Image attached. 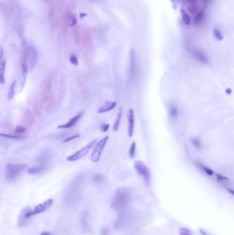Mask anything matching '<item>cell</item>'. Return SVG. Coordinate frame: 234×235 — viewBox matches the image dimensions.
I'll return each instance as SVG.
<instances>
[{"instance_id":"1","label":"cell","mask_w":234,"mask_h":235,"mask_svg":"<svg viewBox=\"0 0 234 235\" xmlns=\"http://www.w3.org/2000/svg\"><path fill=\"white\" fill-rule=\"evenodd\" d=\"M57 83V78L54 74H50L45 79L42 85V91L41 97L43 103V109L47 113L53 111L56 103L55 96L54 93V87Z\"/></svg>"},{"instance_id":"2","label":"cell","mask_w":234,"mask_h":235,"mask_svg":"<svg viewBox=\"0 0 234 235\" xmlns=\"http://www.w3.org/2000/svg\"><path fill=\"white\" fill-rule=\"evenodd\" d=\"M130 198V193L125 188H119L116 191L112 205L115 208L119 209L125 206Z\"/></svg>"},{"instance_id":"3","label":"cell","mask_w":234,"mask_h":235,"mask_svg":"<svg viewBox=\"0 0 234 235\" xmlns=\"http://www.w3.org/2000/svg\"><path fill=\"white\" fill-rule=\"evenodd\" d=\"M134 168L135 169L136 172L138 174L143 177L144 182L147 186H148L151 183V170L148 167L144 164L143 162L141 161L136 160L134 162Z\"/></svg>"},{"instance_id":"4","label":"cell","mask_w":234,"mask_h":235,"mask_svg":"<svg viewBox=\"0 0 234 235\" xmlns=\"http://www.w3.org/2000/svg\"><path fill=\"white\" fill-rule=\"evenodd\" d=\"M27 167L26 164H8L6 167V177L7 180L13 181L15 180L19 173L24 170Z\"/></svg>"},{"instance_id":"5","label":"cell","mask_w":234,"mask_h":235,"mask_svg":"<svg viewBox=\"0 0 234 235\" xmlns=\"http://www.w3.org/2000/svg\"><path fill=\"white\" fill-rule=\"evenodd\" d=\"M37 52L34 48H28L24 53L23 63L26 65L28 70H32L37 62Z\"/></svg>"},{"instance_id":"6","label":"cell","mask_w":234,"mask_h":235,"mask_svg":"<svg viewBox=\"0 0 234 235\" xmlns=\"http://www.w3.org/2000/svg\"><path fill=\"white\" fill-rule=\"evenodd\" d=\"M109 140V136H105L101 139L98 143H96L95 147L93 149V152L91 153V159L93 162H98L100 160L102 153L104 149H105V145Z\"/></svg>"},{"instance_id":"7","label":"cell","mask_w":234,"mask_h":235,"mask_svg":"<svg viewBox=\"0 0 234 235\" xmlns=\"http://www.w3.org/2000/svg\"><path fill=\"white\" fill-rule=\"evenodd\" d=\"M96 142H97L96 141V140H92V141H91L90 143H89L87 145H86L85 147H84L79 151H78L77 152L73 153V155L69 156L67 158V160L70 161V162H74V161H77L78 160L81 159V158H83V157H85V155L89 153V151L91 148L96 144Z\"/></svg>"},{"instance_id":"8","label":"cell","mask_w":234,"mask_h":235,"mask_svg":"<svg viewBox=\"0 0 234 235\" xmlns=\"http://www.w3.org/2000/svg\"><path fill=\"white\" fill-rule=\"evenodd\" d=\"M52 204H53L52 199H48L47 200L44 201L43 203L38 204L37 206L34 207V210H31V211L29 212L28 217L31 218L32 216L44 213L45 211H46L47 209L52 205Z\"/></svg>"},{"instance_id":"9","label":"cell","mask_w":234,"mask_h":235,"mask_svg":"<svg viewBox=\"0 0 234 235\" xmlns=\"http://www.w3.org/2000/svg\"><path fill=\"white\" fill-rule=\"evenodd\" d=\"M130 76L132 79H135L138 74V68H137V63L135 52L132 49L130 52V68H129Z\"/></svg>"},{"instance_id":"10","label":"cell","mask_w":234,"mask_h":235,"mask_svg":"<svg viewBox=\"0 0 234 235\" xmlns=\"http://www.w3.org/2000/svg\"><path fill=\"white\" fill-rule=\"evenodd\" d=\"M30 211H31V208L30 207H27V208L22 209L21 211L20 212L18 218V223H17V226L19 228H22L28 224L30 219H31L28 217V213Z\"/></svg>"},{"instance_id":"11","label":"cell","mask_w":234,"mask_h":235,"mask_svg":"<svg viewBox=\"0 0 234 235\" xmlns=\"http://www.w3.org/2000/svg\"><path fill=\"white\" fill-rule=\"evenodd\" d=\"M128 137H133L134 133V127H135V115L134 110L133 109H130L128 114Z\"/></svg>"},{"instance_id":"12","label":"cell","mask_w":234,"mask_h":235,"mask_svg":"<svg viewBox=\"0 0 234 235\" xmlns=\"http://www.w3.org/2000/svg\"><path fill=\"white\" fill-rule=\"evenodd\" d=\"M192 53L194 58H197V60L199 61L200 63L205 65L208 64L209 58H208L207 55L204 52H203L202 50L199 49H194L192 51Z\"/></svg>"},{"instance_id":"13","label":"cell","mask_w":234,"mask_h":235,"mask_svg":"<svg viewBox=\"0 0 234 235\" xmlns=\"http://www.w3.org/2000/svg\"><path fill=\"white\" fill-rule=\"evenodd\" d=\"M33 109H34V114L37 116H41L42 114L43 106L41 95H37L34 97V103H33Z\"/></svg>"},{"instance_id":"14","label":"cell","mask_w":234,"mask_h":235,"mask_svg":"<svg viewBox=\"0 0 234 235\" xmlns=\"http://www.w3.org/2000/svg\"><path fill=\"white\" fill-rule=\"evenodd\" d=\"M117 103L115 101H106L103 105H102L100 108L98 109V114H104L106 113L109 111H111L116 107Z\"/></svg>"},{"instance_id":"15","label":"cell","mask_w":234,"mask_h":235,"mask_svg":"<svg viewBox=\"0 0 234 235\" xmlns=\"http://www.w3.org/2000/svg\"><path fill=\"white\" fill-rule=\"evenodd\" d=\"M83 112H80V113L77 114L73 117H72V118L71 119L70 121H68L67 123H65L64 124L59 125V126H58V128L59 129H70V128H71V127H73L76 123H77V122L81 118V117L83 116Z\"/></svg>"},{"instance_id":"16","label":"cell","mask_w":234,"mask_h":235,"mask_svg":"<svg viewBox=\"0 0 234 235\" xmlns=\"http://www.w3.org/2000/svg\"><path fill=\"white\" fill-rule=\"evenodd\" d=\"M2 57H3V52L1 51L0 52V84H4L5 82L4 72L6 65V60H2Z\"/></svg>"},{"instance_id":"17","label":"cell","mask_w":234,"mask_h":235,"mask_svg":"<svg viewBox=\"0 0 234 235\" xmlns=\"http://www.w3.org/2000/svg\"><path fill=\"white\" fill-rule=\"evenodd\" d=\"M34 115L31 112L30 109H27L25 112V116H24V122L25 124L27 126H31V125L34 123Z\"/></svg>"},{"instance_id":"18","label":"cell","mask_w":234,"mask_h":235,"mask_svg":"<svg viewBox=\"0 0 234 235\" xmlns=\"http://www.w3.org/2000/svg\"><path fill=\"white\" fill-rule=\"evenodd\" d=\"M169 116L172 119H176L179 116V110L177 107L174 104H170L168 107Z\"/></svg>"},{"instance_id":"19","label":"cell","mask_w":234,"mask_h":235,"mask_svg":"<svg viewBox=\"0 0 234 235\" xmlns=\"http://www.w3.org/2000/svg\"><path fill=\"white\" fill-rule=\"evenodd\" d=\"M122 107H120L118 111V115H117V117L115 122V124L113 125V131H117L119 130V124H120V122H121V119H122Z\"/></svg>"},{"instance_id":"20","label":"cell","mask_w":234,"mask_h":235,"mask_svg":"<svg viewBox=\"0 0 234 235\" xmlns=\"http://www.w3.org/2000/svg\"><path fill=\"white\" fill-rule=\"evenodd\" d=\"M205 18V12L204 11H199L198 13L194 15V24L195 25H198L201 24V22L203 21Z\"/></svg>"},{"instance_id":"21","label":"cell","mask_w":234,"mask_h":235,"mask_svg":"<svg viewBox=\"0 0 234 235\" xmlns=\"http://www.w3.org/2000/svg\"><path fill=\"white\" fill-rule=\"evenodd\" d=\"M180 14H181L182 19L184 24L186 25H190V24H191V18H190V15L187 13V12L182 8L180 9Z\"/></svg>"},{"instance_id":"22","label":"cell","mask_w":234,"mask_h":235,"mask_svg":"<svg viewBox=\"0 0 234 235\" xmlns=\"http://www.w3.org/2000/svg\"><path fill=\"white\" fill-rule=\"evenodd\" d=\"M0 137H7V138H11L15 140H21L26 137L25 135L23 134H0Z\"/></svg>"},{"instance_id":"23","label":"cell","mask_w":234,"mask_h":235,"mask_svg":"<svg viewBox=\"0 0 234 235\" xmlns=\"http://www.w3.org/2000/svg\"><path fill=\"white\" fill-rule=\"evenodd\" d=\"M45 168L44 167H30L28 170V173L29 174L34 175V174H39V173H42L43 171H44Z\"/></svg>"},{"instance_id":"24","label":"cell","mask_w":234,"mask_h":235,"mask_svg":"<svg viewBox=\"0 0 234 235\" xmlns=\"http://www.w3.org/2000/svg\"><path fill=\"white\" fill-rule=\"evenodd\" d=\"M16 84H17L16 81H14L11 85V86L10 87L8 94L9 99H12L15 95V92H16V85H17Z\"/></svg>"},{"instance_id":"25","label":"cell","mask_w":234,"mask_h":235,"mask_svg":"<svg viewBox=\"0 0 234 235\" xmlns=\"http://www.w3.org/2000/svg\"><path fill=\"white\" fill-rule=\"evenodd\" d=\"M135 154H136V143L135 142H133L131 144V147H130L128 151L129 157L133 158L135 156Z\"/></svg>"},{"instance_id":"26","label":"cell","mask_w":234,"mask_h":235,"mask_svg":"<svg viewBox=\"0 0 234 235\" xmlns=\"http://www.w3.org/2000/svg\"><path fill=\"white\" fill-rule=\"evenodd\" d=\"M187 9L189 12L192 15H196L199 12V8L197 5H188Z\"/></svg>"},{"instance_id":"27","label":"cell","mask_w":234,"mask_h":235,"mask_svg":"<svg viewBox=\"0 0 234 235\" xmlns=\"http://www.w3.org/2000/svg\"><path fill=\"white\" fill-rule=\"evenodd\" d=\"M198 166H199L200 168H201L203 171H204L206 174H207L208 175H210V176H212L213 175V171L211 169V168H208L207 167H206V166H204L202 164H198Z\"/></svg>"},{"instance_id":"28","label":"cell","mask_w":234,"mask_h":235,"mask_svg":"<svg viewBox=\"0 0 234 235\" xmlns=\"http://www.w3.org/2000/svg\"><path fill=\"white\" fill-rule=\"evenodd\" d=\"M191 142L192 143V144L194 145V146L196 148H197V149H200V148L202 147V143H201V142H200V140H198V138H197V137H194V138H192Z\"/></svg>"},{"instance_id":"29","label":"cell","mask_w":234,"mask_h":235,"mask_svg":"<svg viewBox=\"0 0 234 235\" xmlns=\"http://www.w3.org/2000/svg\"><path fill=\"white\" fill-rule=\"evenodd\" d=\"M213 36L218 41H222L223 39V35L218 29L213 30Z\"/></svg>"},{"instance_id":"30","label":"cell","mask_w":234,"mask_h":235,"mask_svg":"<svg viewBox=\"0 0 234 235\" xmlns=\"http://www.w3.org/2000/svg\"><path fill=\"white\" fill-rule=\"evenodd\" d=\"M179 234L180 235H193L192 232L187 228H181L179 230Z\"/></svg>"},{"instance_id":"31","label":"cell","mask_w":234,"mask_h":235,"mask_svg":"<svg viewBox=\"0 0 234 235\" xmlns=\"http://www.w3.org/2000/svg\"><path fill=\"white\" fill-rule=\"evenodd\" d=\"M70 60L71 63H72V64H73V65L77 66L78 65V60L77 57H76V55H71L70 56Z\"/></svg>"},{"instance_id":"32","label":"cell","mask_w":234,"mask_h":235,"mask_svg":"<svg viewBox=\"0 0 234 235\" xmlns=\"http://www.w3.org/2000/svg\"><path fill=\"white\" fill-rule=\"evenodd\" d=\"M26 131V128L23 126H17L15 128V133L17 134H24Z\"/></svg>"},{"instance_id":"33","label":"cell","mask_w":234,"mask_h":235,"mask_svg":"<svg viewBox=\"0 0 234 235\" xmlns=\"http://www.w3.org/2000/svg\"><path fill=\"white\" fill-rule=\"evenodd\" d=\"M47 155H41V156H39V157L37 159V162H45V161H46L47 160Z\"/></svg>"},{"instance_id":"34","label":"cell","mask_w":234,"mask_h":235,"mask_svg":"<svg viewBox=\"0 0 234 235\" xmlns=\"http://www.w3.org/2000/svg\"><path fill=\"white\" fill-rule=\"evenodd\" d=\"M216 177H217V180L218 181H220V182H224V181L229 180V178H227V177H225V176H223L220 174H218V173L216 174Z\"/></svg>"},{"instance_id":"35","label":"cell","mask_w":234,"mask_h":235,"mask_svg":"<svg viewBox=\"0 0 234 235\" xmlns=\"http://www.w3.org/2000/svg\"><path fill=\"white\" fill-rule=\"evenodd\" d=\"M80 137V135L79 134H75V135H73L72 136H71L70 137H68V138H67L66 140H65L64 141H63V142H70L71 141V140H73L74 139H76V138H78V137Z\"/></svg>"},{"instance_id":"36","label":"cell","mask_w":234,"mask_h":235,"mask_svg":"<svg viewBox=\"0 0 234 235\" xmlns=\"http://www.w3.org/2000/svg\"><path fill=\"white\" fill-rule=\"evenodd\" d=\"M109 124H102L100 126L101 131L103 132H106L109 130Z\"/></svg>"},{"instance_id":"37","label":"cell","mask_w":234,"mask_h":235,"mask_svg":"<svg viewBox=\"0 0 234 235\" xmlns=\"http://www.w3.org/2000/svg\"><path fill=\"white\" fill-rule=\"evenodd\" d=\"M77 23V19H76V17L75 16H72V18H71V24L70 26H74V25L76 24Z\"/></svg>"},{"instance_id":"38","label":"cell","mask_w":234,"mask_h":235,"mask_svg":"<svg viewBox=\"0 0 234 235\" xmlns=\"http://www.w3.org/2000/svg\"><path fill=\"white\" fill-rule=\"evenodd\" d=\"M188 5H197V0H185Z\"/></svg>"},{"instance_id":"39","label":"cell","mask_w":234,"mask_h":235,"mask_svg":"<svg viewBox=\"0 0 234 235\" xmlns=\"http://www.w3.org/2000/svg\"><path fill=\"white\" fill-rule=\"evenodd\" d=\"M102 235H108V230L106 228H104L102 230Z\"/></svg>"},{"instance_id":"40","label":"cell","mask_w":234,"mask_h":235,"mask_svg":"<svg viewBox=\"0 0 234 235\" xmlns=\"http://www.w3.org/2000/svg\"><path fill=\"white\" fill-rule=\"evenodd\" d=\"M102 177L101 176L97 175L95 178H94V181H95V182H98V181H101L102 180Z\"/></svg>"},{"instance_id":"41","label":"cell","mask_w":234,"mask_h":235,"mask_svg":"<svg viewBox=\"0 0 234 235\" xmlns=\"http://www.w3.org/2000/svg\"><path fill=\"white\" fill-rule=\"evenodd\" d=\"M231 92H232V91H231V89L230 88L227 89V90H226V94H228V95H231Z\"/></svg>"},{"instance_id":"42","label":"cell","mask_w":234,"mask_h":235,"mask_svg":"<svg viewBox=\"0 0 234 235\" xmlns=\"http://www.w3.org/2000/svg\"><path fill=\"white\" fill-rule=\"evenodd\" d=\"M40 235H51V234L50 233V232H48L47 231H43L41 232V233Z\"/></svg>"},{"instance_id":"43","label":"cell","mask_w":234,"mask_h":235,"mask_svg":"<svg viewBox=\"0 0 234 235\" xmlns=\"http://www.w3.org/2000/svg\"><path fill=\"white\" fill-rule=\"evenodd\" d=\"M199 230H200V233L202 234V235H208L207 233H206V232H205L204 231H203L202 229H200Z\"/></svg>"},{"instance_id":"44","label":"cell","mask_w":234,"mask_h":235,"mask_svg":"<svg viewBox=\"0 0 234 235\" xmlns=\"http://www.w3.org/2000/svg\"><path fill=\"white\" fill-rule=\"evenodd\" d=\"M227 190L229 191V192L231 194V195H234V193H233V190H231V189H229V188H228L227 189Z\"/></svg>"},{"instance_id":"45","label":"cell","mask_w":234,"mask_h":235,"mask_svg":"<svg viewBox=\"0 0 234 235\" xmlns=\"http://www.w3.org/2000/svg\"><path fill=\"white\" fill-rule=\"evenodd\" d=\"M89 1H91V2H97V1H98V0H89Z\"/></svg>"}]
</instances>
